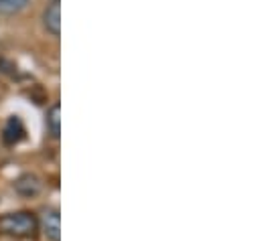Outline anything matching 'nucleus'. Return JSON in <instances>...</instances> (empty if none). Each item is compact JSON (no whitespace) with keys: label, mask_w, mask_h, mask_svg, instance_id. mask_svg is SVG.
<instances>
[{"label":"nucleus","mask_w":262,"mask_h":241,"mask_svg":"<svg viewBox=\"0 0 262 241\" xmlns=\"http://www.w3.org/2000/svg\"><path fill=\"white\" fill-rule=\"evenodd\" d=\"M47 126L53 134V138H59V134H61V108H59V104H53L51 110L47 112Z\"/></svg>","instance_id":"obj_7"},{"label":"nucleus","mask_w":262,"mask_h":241,"mask_svg":"<svg viewBox=\"0 0 262 241\" xmlns=\"http://www.w3.org/2000/svg\"><path fill=\"white\" fill-rule=\"evenodd\" d=\"M41 188H43L41 179L35 177V175H23L14 181V190L23 197H35V195L41 192Z\"/></svg>","instance_id":"obj_5"},{"label":"nucleus","mask_w":262,"mask_h":241,"mask_svg":"<svg viewBox=\"0 0 262 241\" xmlns=\"http://www.w3.org/2000/svg\"><path fill=\"white\" fill-rule=\"evenodd\" d=\"M37 229H39V221L31 211H16L0 217V235L33 237Z\"/></svg>","instance_id":"obj_1"},{"label":"nucleus","mask_w":262,"mask_h":241,"mask_svg":"<svg viewBox=\"0 0 262 241\" xmlns=\"http://www.w3.org/2000/svg\"><path fill=\"white\" fill-rule=\"evenodd\" d=\"M25 134H27V130H25L23 120L18 116H10L2 128V142L6 146H14L20 140H25Z\"/></svg>","instance_id":"obj_3"},{"label":"nucleus","mask_w":262,"mask_h":241,"mask_svg":"<svg viewBox=\"0 0 262 241\" xmlns=\"http://www.w3.org/2000/svg\"><path fill=\"white\" fill-rule=\"evenodd\" d=\"M31 0H0V16H12L23 12Z\"/></svg>","instance_id":"obj_6"},{"label":"nucleus","mask_w":262,"mask_h":241,"mask_svg":"<svg viewBox=\"0 0 262 241\" xmlns=\"http://www.w3.org/2000/svg\"><path fill=\"white\" fill-rule=\"evenodd\" d=\"M43 25H45V29L53 37H59L61 35V8H59V0H53L45 8V12H43Z\"/></svg>","instance_id":"obj_4"},{"label":"nucleus","mask_w":262,"mask_h":241,"mask_svg":"<svg viewBox=\"0 0 262 241\" xmlns=\"http://www.w3.org/2000/svg\"><path fill=\"white\" fill-rule=\"evenodd\" d=\"M41 229H43V235L49 241L61 239V221H59V211L57 209H45L43 211Z\"/></svg>","instance_id":"obj_2"}]
</instances>
